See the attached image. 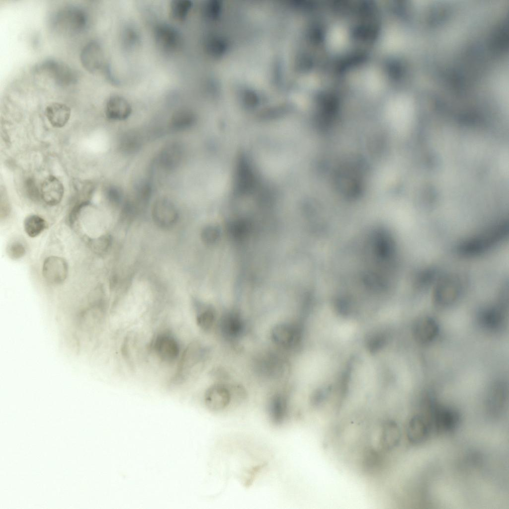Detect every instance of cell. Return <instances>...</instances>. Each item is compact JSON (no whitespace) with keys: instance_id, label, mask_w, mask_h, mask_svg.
<instances>
[{"instance_id":"3","label":"cell","mask_w":509,"mask_h":509,"mask_svg":"<svg viewBox=\"0 0 509 509\" xmlns=\"http://www.w3.org/2000/svg\"><path fill=\"white\" fill-rule=\"evenodd\" d=\"M152 348L157 357L162 361L171 363L180 356V345L176 338L170 333L162 332L155 337Z\"/></svg>"},{"instance_id":"23","label":"cell","mask_w":509,"mask_h":509,"mask_svg":"<svg viewBox=\"0 0 509 509\" xmlns=\"http://www.w3.org/2000/svg\"><path fill=\"white\" fill-rule=\"evenodd\" d=\"M60 14V24L66 29L76 31L84 27L85 24V15L78 9L68 8L62 11Z\"/></svg>"},{"instance_id":"21","label":"cell","mask_w":509,"mask_h":509,"mask_svg":"<svg viewBox=\"0 0 509 509\" xmlns=\"http://www.w3.org/2000/svg\"><path fill=\"white\" fill-rule=\"evenodd\" d=\"M44 69L57 82L61 84H70L75 80L74 71L67 65L55 61H48L44 63Z\"/></svg>"},{"instance_id":"4","label":"cell","mask_w":509,"mask_h":509,"mask_svg":"<svg viewBox=\"0 0 509 509\" xmlns=\"http://www.w3.org/2000/svg\"><path fill=\"white\" fill-rule=\"evenodd\" d=\"M202 349L197 344L188 345L180 355L175 378L179 381L188 380L202 363Z\"/></svg>"},{"instance_id":"27","label":"cell","mask_w":509,"mask_h":509,"mask_svg":"<svg viewBox=\"0 0 509 509\" xmlns=\"http://www.w3.org/2000/svg\"><path fill=\"white\" fill-rule=\"evenodd\" d=\"M196 324L199 328L204 331H209L213 327L216 315L214 310L207 307L199 310L196 315Z\"/></svg>"},{"instance_id":"20","label":"cell","mask_w":509,"mask_h":509,"mask_svg":"<svg viewBox=\"0 0 509 509\" xmlns=\"http://www.w3.org/2000/svg\"><path fill=\"white\" fill-rule=\"evenodd\" d=\"M71 113V109L67 105L59 102L50 103L45 109V114L49 122L56 128L65 126L70 118Z\"/></svg>"},{"instance_id":"30","label":"cell","mask_w":509,"mask_h":509,"mask_svg":"<svg viewBox=\"0 0 509 509\" xmlns=\"http://www.w3.org/2000/svg\"><path fill=\"white\" fill-rule=\"evenodd\" d=\"M111 238L108 235L102 236L93 240L90 243L93 250L98 253L106 251L110 246Z\"/></svg>"},{"instance_id":"24","label":"cell","mask_w":509,"mask_h":509,"mask_svg":"<svg viewBox=\"0 0 509 509\" xmlns=\"http://www.w3.org/2000/svg\"><path fill=\"white\" fill-rule=\"evenodd\" d=\"M170 125L172 129L177 131L184 130L192 126L196 121L194 113L188 108H180L172 115Z\"/></svg>"},{"instance_id":"7","label":"cell","mask_w":509,"mask_h":509,"mask_svg":"<svg viewBox=\"0 0 509 509\" xmlns=\"http://www.w3.org/2000/svg\"><path fill=\"white\" fill-rule=\"evenodd\" d=\"M42 274L45 279L52 284H59L65 281L68 274V265L62 257L50 256L43 264Z\"/></svg>"},{"instance_id":"6","label":"cell","mask_w":509,"mask_h":509,"mask_svg":"<svg viewBox=\"0 0 509 509\" xmlns=\"http://www.w3.org/2000/svg\"><path fill=\"white\" fill-rule=\"evenodd\" d=\"M272 339L278 346L285 348L294 347L300 339V330L295 324L288 322L275 325L271 332Z\"/></svg>"},{"instance_id":"25","label":"cell","mask_w":509,"mask_h":509,"mask_svg":"<svg viewBox=\"0 0 509 509\" xmlns=\"http://www.w3.org/2000/svg\"><path fill=\"white\" fill-rule=\"evenodd\" d=\"M47 227V222L37 215H30L24 220V229L26 234L31 238L39 235Z\"/></svg>"},{"instance_id":"13","label":"cell","mask_w":509,"mask_h":509,"mask_svg":"<svg viewBox=\"0 0 509 509\" xmlns=\"http://www.w3.org/2000/svg\"><path fill=\"white\" fill-rule=\"evenodd\" d=\"M80 58L83 67L91 73L97 72L103 66V52L100 45L95 42H90L83 48Z\"/></svg>"},{"instance_id":"31","label":"cell","mask_w":509,"mask_h":509,"mask_svg":"<svg viewBox=\"0 0 509 509\" xmlns=\"http://www.w3.org/2000/svg\"><path fill=\"white\" fill-rule=\"evenodd\" d=\"M107 195L110 200L114 203H118L122 197V192L120 189L114 186L108 188Z\"/></svg>"},{"instance_id":"14","label":"cell","mask_w":509,"mask_h":509,"mask_svg":"<svg viewBox=\"0 0 509 509\" xmlns=\"http://www.w3.org/2000/svg\"><path fill=\"white\" fill-rule=\"evenodd\" d=\"M431 424L428 420L421 414L414 416L407 426V436L409 442L419 444L424 441L429 433Z\"/></svg>"},{"instance_id":"15","label":"cell","mask_w":509,"mask_h":509,"mask_svg":"<svg viewBox=\"0 0 509 509\" xmlns=\"http://www.w3.org/2000/svg\"><path fill=\"white\" fill-rule=\"evenodd\" d=\"M64 192L63 184L54 176H48L41 184L40 196L48 205L58 204L63 198Z\"/></svg>"},{"instance_id":"1","label":"cell","mask_w":509,"mask_h":509,"mask_svg":"<svg viewBox=\"0 0 509 509\" xmlns=\"http://www.w3.org/2000/svg\"><path fill=\"white\" fill-rule=\"evenodd\" d=\"M508 224L505 222L471 239L464 241L459 246L460 253L465 255H475L482 253L499 243L507 235Z\"/></svg>"},{"instance_id":"17","label":"cell","mask_w":509,"mask_h":509,"mask_svg":"<svg viewBox=\"0 0 509 509\" xmlns=\"http://www.w3.org/2000/svg\"><path fill=\"white\" fill-rule=\"evenodd\" d=\"M267 411L269 418L273 424H282L288 416V405L286 397L280 393L272 395L268 402Z\"/></svg>"},{"instance_id":"5","label":"cell","mask_w":509,"mask_h":509,"mask_svg":"<svg viewBox=\"0 0 509 509\" xmlns=\"http://www.w3.org/2000/svg\"><path fill=\"white\" fill-rule=\"evenodd\" d=\"M460 421L459 413L455 409L438 405L435 406L431 417V424L440 433H446L455 429Z\"/></svg>"},{"instance_id":"26","label":"cell","mask_w":509,"mask_h":509,"mask_svg":"<svg viewBox=\"0 0 509 509\" xmlns=\"http://www.w3.org/2000/svg\"><path fill=\"white\" fill-rule=\"evenodd\" d=\"M192 6L190 0H172L170 5V15L174 20L181 21L185 19Z\"/></svg>"},{"instance_id":"16","label":"cell","mask_w":509,"mask_h":509,"mask_svg":"<svg viewBox=\"0 0 509 509\" xmlns=\"http://www.w3.org/2000/svg\"><path fill=\"white\" fill-rule=\"evenodd\" d=\"M505 312L503 306L498 305L483 310L479 314L481 326L489 331H497L505 324Z\"/></svg>"},{"instance_id":"9","label":"cell","mask_w":509,"mask_h":509,"mask_svg":"<svg viewBox=\"0 0 509 509\" xmlns=\"http://www.w3.org/2000/svg\"><path fill=\"white\" fill-rule=\"evenodd\" d=\"M507 388L501 381L494 383L489 388L485 405L489 413L494 416L500 415L505 409L507 401Z\"/></svg>"},{"instance_id":"8","label":"cell","mask_w":509,"mask_h":509,"mask_svg":"<svg viewBox=\"0 0 509 509\" xmlns=\"http://www.w3.org/2000/svg\"><path fill=\"white\" fill-rule=\"evenodd\" d=\"M232 394L224 385L216 383L210 386L205 391L204 400L207 408L213 412L222 411L230 404Z\"/></svg>"},{"instance_id":"18","label":"cell","mask_w":509,"mask_h":509,"mask_svg":"<svg viewBox=\"0 0 509 509\" xmlns=\"http://www.w3.org/2000/svg\"><path fill=\"white\" fill-rule=\"evenodd\" d=\"M105 112L106 117L113 120H123L131 114L132 107L129 102L119 95L111 96L107 100Z\"/></svg>"},{"instance_id":"29","label":"cell","mask_w":509,"mask_h":509,"mask_svg":"<svg viewBox=\"0 0 509 509\" xmlns=\"http://www.w3.org/2000/svg\"><path fill=\"white\" fill-rule=\"evenodd\" d=\"M6 253L10 258L17 259L25 254V249L21 243L14 242L9 244L7 247Z\"/></svg>"},{"instance_id":"19","label":"cell","mask_w":509,"mask_h":509,"mask_svg":"<svg viewBox=\"0 0 509 509\" xmlns=\"http://www.w3.org/2000/svg\"><path fill=\"white\" fill-rule=\"evenodd\" d=\"M182 148L178 143L171 142L161 150L158 157L160 166L166 170H173L180 164L182 157Z\"/></svg>"},{"instance_id":"32","label":"cell","mask_w":509,"mask_h":509,"mask_svg":"<svg viewBox=\"0 0 509 509\" xmlns=\"http://www.w3.org/2000/svg\"><path fill=\"white\" fill-rule=\"evenodd\" d=\"M489 14L488 15V16L489 15ZM488 16H487V17H488ZM487 17H486V18H487ZM486 18H485V19H486ZM474 31H473V32H474ZM472 33H473V32H472ZM472 33H471V34H472ZM471 34H470V35H471ZM470 35H469V36H470Z\"/></svg>"},{"instance_id":"28","label":"cell","mask_w":509,"mask_h":509,"mask_svg":"<svg viewBox=\"0 0 509 509\" xmlns=\"http://www.w3.org/2000/svg\"><path fill=\"white\" fill-rule=\"evenodd\" d=\"M141 140L138 134L131 132L125 134L122 138L120 146L121 150L126 153H132L140 148Z\"/></svg>"},{"instance_id":"11","label":"cell","mask_w":509,"mask_h":509,"mask_svg":"<svg viewBox=\"0 0 509 509\" xmlns=\"http://www.w3.org/2000/svg\"><path fill=\"white\" fill-rule=\"evenodd\" d=\"M439 327L436 321L431 317L424 316L418 319L412 327L414 339L421 344L428 343L438 335Z\"/></svg>"},{"instance_id":"10","label":"cell","mask_w":509,"mask_h":509,"mask_svg":"<svg viewBox=\"0 0 509 509\" xmlns=\"http://www.w3.org/2000/svg\"><path fill=\"white\" fill-rule=\"evenodd\" d=\"M152 216L154 221L159 226L169 227L176 223L178 215L173 204L169 199L162 198L154 202Z\"/></svg>"},{"instance_id":"12","label":"cell","mask_w":509,"mask_h":509,"mask_svg":"<svg viewBox=\"0 0 509 509\" xmlns=\"http://www.w3.org/2000/svg\"><path fill=\"white\" fill-rule=\"evenodd\" d=\"M156 44L162 50L168 52L175 50L180 43V35L173 27L167 24L158 25L154 29Z\"/></svg>"},{"instance_id":"2","label":"cell","mask_w":509,"mask_h":509,"mask_svg":"<svg viewBox=\"0 0 509 509\" xmlns=\"http://www.w3.org/2000/svg\"><path fill=\"white\" fill-rule=\"evenodd\" d=\"M463 288V281L459 276L450 275L441 279L433 291L432 300L434 304L439 307L449 306L460 295Z\"/></svg>"},{"instance_id":"22","label":"cell","mask_w":509,"mask_h":509,"mask_svg":"<svg viewBox=\"0 0 509 509\" xmlns=\"http://www.w3.org/2000/svg\"><path fill=\"white\" fill-rule=\"evenodd\" d=\"M220 328L223 334L229 338L240 336L244 329L243 319L236 312L227 313L220 321Z\"/></svg>"}]
</instances>
